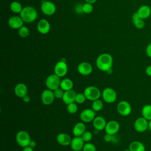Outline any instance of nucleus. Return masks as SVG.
Masks as SVG:
<instances>
[{
    "instance_id": "obj_1",
    "label": "nucleus",
    "mask_w": 151,
    "mask_h": 151,
    "mask_svg": "<svg viewBox=\"0 0 151 151\" xmlns=\"http://www.w3.org/2000/svg\"><path fill=\"white\" fill-rule=\"evenodd\" d=\"M96 64L100 70L106 72L112 68L113 58L110 54L103 53L97 57Z\"/></svg>"
},
{
    "instance_id": "obj_2",
    "label": "nucleus",
    "mask_w": 151,
    "mask_h": 151,
    "mask_svg": "<svg viewBox=\"0 0 151 151\" xmlns=\"http://www.w3.org/2000/svg\"><path fill=\"white\" fill-rule=\"evenodd\" d=\"M38 13L36 9L31 6H27L22 8L20 13V17L27 23L34 22L37 18Z\"/></svg>"
},
{
    "instance_id": "obj_3",
    "label": "nucleus",
    "mask_w": 151,
    "mask_h": 151,
    "mask_svg": "<svg viewBox=\"0 0 151 151\" xmlns=\"http://www.w3.org/2000/svg\"><path fill=\"white\" fill-rule=\"evenodd\" d=\"M83 93L84 94L86 99L90 101H94L99 99L101 96V93L99 88L96 86H88L84 90Z\"/></svg>"
},
{
    "instance_id": "obj_4",
    "label": "nucleus",
    "mask_w": 151,
    "mask_h": 151,
    "mask_svg": "<svg viewBox=\"0 0 151 151\" xmlns=\"http://www.w3.org/2000/svg\"><path fill=\"white\" fill-rule=\"evenodd\" d=\"M15 139L17 144L23 148L28 146L31 140L29 134L27 131L23 130H19L17 133Z\"/></svg>"
},
{
    "instance_id": "obj_5",
    "label": "nucleus",
    "mask_w": 151,
    "mask_h": 151,
    "mask_svg": "<svg viewBox=\"0 0 151 151\" xmlns=\"http://www.w3.org/2000/svg\"><path fill=\"white\" fill-rule=\"evenodd\" d=\"M61 80V78L55 74H50L45 80V86L48 89L54 91L60 87Z\"/></svg>"
},
{
    "instance_id": "obj_6",
    "label": "nucleus",
    "mask_w": 151,
    "mask_h": 151,
    "mask_svg": "<svg viewBox=\"0 0 151 151\" xmlns=\"http://www.w3.org/2000/svg\"><path fill=\"white\" fill-rule=\"evenodd\" d=\"M101 96L106 103H113L117 99V93L113 88L111 87H106L103 90Z\"/></svg>"
},
{
    "instance_id": "obj_7",
    "label": "nucleus",
    "mask_w": 151,
    "mask_h": 151,
    "mask_svg": "<svg viewBox=\"0 0 151 151\" xmlns=\"http://www.w3.org/2000/svg\"><path fill=\"white\" fill-rule=\"evenodd\" d=\"M117 111L121 116H127L132 112V106L128 101L122 100L117 105Z\"/></svg>"
},
{
    "instance_id": "obj_8",
    "label": "nucleus",
    "mask_w": 151,
    "mask_h": 151,
    "mask_svg": "<svg viewBox=\"0 0 151 151\" xmlns=\"http://www.w3.org/2000/svg\"><path fill=\"white\" fill-rule=\"evenodd\" d=\"M134 128L139 133H143L149 129V121L143 117L136 119L134 123Z\"/></svg>"
},
{
    "instance_id": "obj_9",
    "label": "nucleus",
    "mask_w": 151,
    "mask_h": 151,
    "mask_svg": "<svg viewBox=\"0 0 151 151\" xmlns=\"http://www.w3.org/2000/svg\"><path fill=\"white\" fill-rule=\"evenodd\" d=\"M54 74L57 75L60 78L64 77L68 72V66L66 61L60 60L58 61L54 65Z\"/></svg>"
},
{
    "instance_id": "obj_10",
    "label": "nucleus",
    "mask_w": 151,
    "mask_h": 151,
    "mask_svg": "<svg viewBox=\"0 0 151 151\" xmlns=\"http://www.w3.org/2000/svg\"><path fill=\"white\" fill-rule=\"evenodd\" d=\"M42 12L47 16L52 15L56 11L55 5L51 1H44L41 5Z\"/></svg>"
},
{
    "instance_id": "obj_11",
    "label": "nucleus",
    "mask_w": 151,
    "mask_h": 151,
    "mask_svg": "<svg viewBox=\"0 0 151 151\" xmlns=\"http://www.w3.org/2000/svg\"><path fill=\"white\" fill-rule=\"evenodd\" d=\"M55 99L54 94V91L50 89L44 90L41 95V100L42 103L45 105L51 104Z\"/></svg>"
},
{
    "instance_id": "obj_12",
    "label": "nucleus",
    "mask_w": 151,
    "mask_h": 151,
    "mask_svg": "<svg viewBox=\"0 0 151 151\" xmlns=\"http://www.w3.org/2000/svg\"><path fill=\"white\" fill-rule=\"evenodd\" d=\"M80 119L84 123H89L93 122L96 117V111L92 109H86L82 110L80 115Z\"/></svg>"
},
{
    "instance_id": "obj_13",
    "label": "nucleus",
    "mask_w": 151,
    "mask_h": 151,
    "mask_svg": "<svg viewBox=\"0 0 151 151\" xmlns=\"http://www.w3.org/2000/svg\"><path fill=\"white\" fill-rule=\"evenodd\" d=\"M120 129V124L116 120H110L108 122L105 127V132L106 133L115 135Z\"/></svg>"
},
{
    "instance_id": "obj_14",
    "label": "nucleus",
    "mask_w": 151,
    "mask_h": 151,
    "mask_svg": "<svg viewBox=\"0 0 151 151\" xmlns=\"http://www.w3.org/2000/svg\"><path fill=\"white\" fill-rule=\"evenodd\" d=\"M77 71L82 76H88L93 71V67L88 62H81L77 66Z\"/></svg>"
},
{
    "instance_id": "obj_15",
    "label": "nucleus",
    "mask_w": 151,
    "mask_h": 151,
    "mask_svg": "<svg viewBox=\"0 0 151 151\" xmlns=\"http://www.w3.org/2000/svg\"><path fill=\"white\" fill-rule=\"evenodd\" d=\"M84 144L85 142L81 136H74L71 140L70 146L73 150L80 151L83 150Z\"/></svg>"
},
{
    "instance_id": "obj_16",
    "label": "nucleus",
    "mask_w": 151,
    "mask_h": 151,
    "mask_svg": "<svg viewBox=\"0 0 151 151\" xmlns=\"http://www.w3.org/2000/svg\"><path fill=\"white\" fill-rule=\"evenodd\" d=\"M24 21L19 16H12L8 19V24L9 27L15 29H19L23 26Z\"/></svg>"
},
{
    "instance_id": "obj_17",
    "label": "nucleus",
    "mask_w": 151,
    "mask_h": 151,
    "mask_svg": "<svg viewBox=\"0 0 151 151\" xmlns=\"http://www.w3.org/2000/svg\"><path fill=\"white\" fill-rule=\"evenodd\" d=\"M50 28L51 26L50 22L45 19L40 20L37 24V30L41 34H47L48 33Z\"/></svg>"
},
{
    "instance_id": "obj_18",
    "label": "nucleus",
    "mask_w": 151,
    "mask_h": 151,
    "mask_svg": "<svg viewBox=\"0 0 151 151\" xmlns=\"http://www.w3.org/2000/svg\"><path fill=\"white\" fill-rule=\"evenodd\" d=\"M107 122L106 119L102 116H96L93 120V126L94 128L99 131H101L105 129Z\"/></svg>"
},
{
    "instance_id": "obj_19",
    "label": "nucleus",
    "mask_w": 151,
    "mask_h": 151,
    "mask_svg": "<svg viewBox=\"0 0 151 151\" xmlns=\"http://www.w3.org/2000/svg\"><path fill=\"white\" fill-rule=\"evenodd\" d=\"M76 94V92L73 89L68 91H65L63 97L62 98V100L66 105L75 102Z\"/></svg>"
},
{
    "instance_id": "obj_20",
    "label": "nucleus",
    "mask_w": 151,
    "mask_h": 151,
    "mask_svg": "<svg viewBox=\"0 0 151 151\" xmlns=\"http://www.w3.org/2000/svg\"><path fill=\"white\" fill-rule=\"evenodd\" d=\"M57 142L61 146H67L70 145L72 139L69 134L65 133H60L57 134L56 137Z\"/></svg>"
},
{
    "instance_id": "obj_21",
    "label": "nucleus",
    "mask_w": 151,
    "mask_h": 151,
    "mask_svg": "<svg viewBox=\"0 0 151 151\" xmlns=\"http://www.w3.org/2000/svg\"><path fill=\"white\" fill-rule=\"evenodd\" d=\"M14 93L17 97L22 98L27 94L28 88L25 84L19 83L14 87Z\"/></svg>"
},
{
    "instance_id": "obj_22",
    "label": "nucleus",
    "mask_w": 151,
    "mask_h": 151,
    "mask_svg": "<svg viewBox=\"0 0 151 151\" xmlns=\"http://www.w3.org/2000/svg\"><path fill=\"white\" fill-rule=\"evenodd\" d=\"M137 12L140 18L144 20L150 17L151 14V9L148 5H143L139 7Z\"/></svg>"
},
{
    "instance_id": "obj_23",
    "label": "nucleus",
    "mask_w": 151,
    "mask_h": 151,
    "mask_svg": "<svg viewBox=\"0 0 151 151\" xmlns=\"http://www.w3.org/2000/svg\"><path fill=\"white\" fill-rule=\"evenodd\" d=\"M86 127L84 122H78L76 123L73 129V134L74 136H81L86 131Z\"/></svg>"
},
{
    "instance_id": "obj_24",
    "label": "nucleus",
    "mask_w": 151,
    "mask_h": 151,
    "mask_svg": "<svg viewBox=\"0 0 151 151\" xmlns=\"http://www.w3.org/2000/svg\"><path fill=\"white\" fill-rule=\"evenodd\" d=\"M129 149L130 151H145V146L143 143L139 141H133L129 145Z\"/></svg>"
},
{
    "instance_id": "obj_25",
    "label": "nucleus",
    "mask_w": 151,
    "mask_h": 151,
    "mask_svg": "<svg viewBox=\"0 0 151 151\" xmlns=\"http://www.w3.org/2000/svg\"><path fill=\"white\" fill-rule=\"evenodd\" d=\"M74 86L73 81L68 78H64L61 80L60 87L64 91L72 90Z\"/></svg>"
},
{
    "instance_id": "obj_26",
    "label": "nucleus",
    "mask_w": 151,
    "mask_h": 151,
    "mask_svg": "<svg viewBox=\"0 0 151 151\" xmlns=\"http://www.w3.org/2000/svg\"><path fill=\"white\" fill-rule=\"evenodd\" d=\"M142 116L148 121L151 120V104H146L142 109Z\"/></svg>"
},
{
    "instance_id": "obj_27",
    "label": "nucleus",
    "mask_w": 151,
    "mask_h": 151,
    "mask_svg": "<svg viewBox=\"0 0 151 151\" xmlns=\"http://www.w3.org/2000/svg\"><path fill=\"white\" fill-rule=\"evenodd\" d=\"M10 9L14 13H21L22 10L21 4L18 1H13L10 4Z\"/></svg>"
},
{
    "instance_id": "obj_28",
    "label": "nucleus",
    "mask_w": 151,
    "mask_h": 151,
    "mask_svg": "<svg viewBox=\"0 0 151 151\" xmlns=\"http://www.w3.org/2000/svg\"><path fill=\"white\" fill-rule=\"evenodd\" d=\"M92 109L95 111L96 112L100 111L103 107V102L102 100L99 99H97L94 101H93L92 104H91Z\"/></svg>"
},
{
    "instance_id": "obj_29",
    "label": "nucleus",
    "mask_w": 151,
    "mask_h": 151,
    "mask_svg": "<svg viewBox=\"0 0 151 151\" xmlns=\"http://www.w3.org/2000/svg\"><path fill=\"white\" fill-rule=\"evenodd\" d=\"M18 34L22 38H26L29 34V31L28 28L26 27L23 25L18 30Z\"/></svg>"
},
{
    "instance_id": "obj_30",
    "label": "nucleus",
    "mask_w": 151,
    "mask_h": 151,
    "mask_svg": "<svg viewBox=\"0 0 151 151\" xmlns=\"http://www.w3.org/2000/svg\"><path fill=\"white\" fill-rule=\"evenodd\" d=\"M67 110L68 112L70 114H74L76 113L78 110V107L76 104V102L71 103L70 104H68L67 105Z\"/></svg>"
},
{
    "instance_id": "obj_31",
    "label": "nucleus",
    "mask_w": 151,
    "mask_h": 151,
    "mask_svg": "<svg viewBox=\"0 0 151 151\" xmlns=\"http://www.w3.org/2000/svg\"><path fill=\"white\" fill-rule=\"evenodd\" d=\"M86 97L84 93H77L75 99V102L78 104H83L85 102Z\"/></svg>"
},
{
    "instance_id": "obj_32",
    "label": "nucleus",
    "mask_w": 151,
    "mask_h": 151,
    "mask_svg": "<svg viewBox=\"0 0 151 151\" xmlns=\"http://www.w3.org/2000/svg\"><path fill=\"white\" fill-rule=\"evenodd\" d=\"M83 12L85 14H90L93 11V4L89 3H85L83 5Z\"/></svg>"
},
{
    "instance_id": "obj_33",
    "label": "nucleus",
    "mask_w": 151,
    "mask_h": 151,
    "mask_svg": "<svg viewBox=\"0 0 151 151\" xmlns=\"http://www.w3.org/2000/svg\"><path fill=\"white\" fill-rule=\"evenodd\" d=\"M83 151H96V146L92 143L87 142L84 144L83 148Z\"/></svg>"
},
{
    "instance_id": "obj_34",
    "label": "nucleus",
    "mask_w": 151,
    "mask_h": 151,
    "mask_svg": "<svg viewBox=\"0 0 151 151\" xmlns=\"http://www.w3.org/2000/svg\"><path fill=\"white\" fill-rule=\"evenodd\" d=\"M84 142H89L93 138V134L89 131H86L81 136Z\"/></svg>"
},
{
    "instance_id": "obj_35",
    "label": "nucleus",
    "mask_w": 151,
    "mask_h": 151,
    "mask_svg": "<svg viewBox=\"0 0 151 151\" xmlns=\"http://www.w3.org/2000/svg\"><path fill=\"white\" fill-rule=\"evenodd\" d=\"M54 94L55 99H62L64 93V91L60 87L57 88V89L54 90Z\"/></svg>"
},
{
    "instance_id": "obj_36",
    "label": "nucleus",
    "mask_w": 151,
    "mask_h": 151,
    "mask_svg": "<svg viewBox=\"0 0 151 151\" xmlns=\"http://www.w3.org/2000/svg\"><path fill=\"white\" fill-rule=\"evenodd\" d=\"M134 25L137 29H142L145 27V22L142 19H139L137 20L133 21Z\"/></svg>"
},
{
    "instance_id": "obj_37",
    "label": "nucleus",
    "mask_w": 151,
    "mask_h": 151,
    "mask_svg": "<svg viewBox=\"0 0 151 151\" xmlns=\"http://www.w3.org/2000/svg\"><path fill=\"white\" fill-rule=\"evenodd\" d=\"M83 5L81 4H77L75 6V11L77 14H83Z\"/></svg>"
},
{
    "instance_id": "obj_38",
    "label": "nucleus",
    "mask_w": 151,
    "mask_h": 151,
    "mask_svg": "<svg viewBox=\"0 0 151 151\" xmlns=\"http://www.w3.org/2000/svg\"><path fill=\"white\" fill-rule=\"evenodd\" d=\"M113 137H114V135H111V134L106 133L104 136L103 138H104V140L105 142H110L113 141Z\"/></svg>"
},
{
    "instance_id": "obj_39",
    "label": "nucleus",
    "mask_w": 151,
    "mask_h": 151,
    "mask_svg": "<svg viewBox=\"0 0 151 151\" xmlns=\"http://www.w3.org/2000/svg\"><path fill=\"white\" fill-rule=\"evenodd\" d=\"M146 54L147 57L151 58V42L149 43L146 48Z\"/></svg>"
},
{
    "instance_id": "obj_40",
    "label": "nucleus",
    "mask_w": 151,
    "mask_h": 151,
    "mask_svg": "<svg viewBox=\"0 0 151 151\" xmlns=\"http://www.w3.org/2000/svg\"><path fill=\"white\" fill-rule=\"evenodd\" d=\"M145 72L148 76L151 77V65H149L146 67Z\"/></svg>"
},
{
    "instance_id": "obj_41",
    "label": "nucleus",
    "mask_w": 151,
    "mask_h": 151,
    "mask_svg": "<svg viewBox=\"0 0 151 151\" xmlns=\"http://www.w3.org/2000/svg\"><path fill=\"white\" fill-rule=\"evenodd\" d=\"M132 18V20H133V21H136V20H137V19H140V17H139V15H138V14H137V12H134V13H133V14Z\"/></svg>"
},
{
    "instance_id": "obj_42",
    "label": "nucleus",
    "mask_w": 151,
    "mask_h": 151,
    "mask_svg": "<svg viewBox=\"0 0 151 151\" xmlns=\"http://www.w3.org/2000/svg\"><path fill=\"white\" fill-rule=\"evenodd\" d=\"M22 99L24 101V102H25V103H29L30 101V100H31V98H30V97L28 94H27L26 96L23 97L22 98Z\"/></svg>"
},
{
    "instance_id": "obj_43",
    "label": "nucleus",
    "mask_w": 151,
    "mask_h": 151,
    "mask_svg": "<svg viewBox=\"0 0 151 151\" xmlns=\"http://www.w3.org/2000/svg\"><path fill=\"white\" fill-rule=\"evenodd\" d=\"M36 145H37V143H36V142H35V140H31V141L29 142V143L28 146H29V147H32V148L34 149V148L36 146Z\"/></svg>"
},
{
    "instance_id": "obj_44",
    "label": "nucleus",
    "mask_w": 151,
    "mask_h": 151,
    "mask_svg": "<svg viewBox=\"0 0 151 151\" xmlns=\"http://www.w3.org/2000/svg\"><path fill=\"white\" fill-rule=\"evenodd\" d=\"M22 151H34V149L29 147V146H26V147H24Z\"/></svg>"
},
{
    "instance_id": "obj_45",
    "label": "nucleus",
    "mask_w": 151,
    "mask_h": 151,
    "mask_svg": "<svg viewBox=\"0 0 151 151\" xmlns=\"http://www.w3.org/2000/svg\"><path fill=\"white\" fill-rule=\"evenodd\" d=\"M97 0H85V1L87 2V3H89V4H94L96 2Z\"/></svg>"
},
{
    "instance_id": "obj_46",
    "label": "nucleus",
    "mask_w": 151,
    "mask_h": 151,
    "mask_svg": "<svg viewBox=\"0 0 151 151\" xmlns=\"http://www.w3.org/2000/svg\"><path fill=\"white\" fill-rule=\"evenodd\" d=\"M149 130L151 132V120L149 121Z\"/></svg>"
},
{
    "instance_id": "obj_47",
    "label": "nucleus",
    "mask_w": 151,
    "mask_h": 151,
    "mask_svg": "<svg viewBox=\"0 0 151 151\" xmlns=\"http://www.w3.org/2000/svg\"><path fill=\"white\" fill-rule=\"evenodd\" d=\"M124 151H130V150L129 149H126V150H124Z\"/></svg>"
}]
</instances>
